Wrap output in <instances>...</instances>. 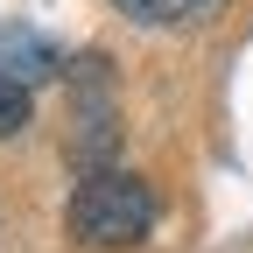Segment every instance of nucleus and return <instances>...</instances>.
Here are the masks:
<instances>
[{
    "mask_svg": "<svg viewBox=\"0 0 253 253\" xmlns=\"http://www.w3.org/2000/svg\"><path fill=\"white\" fill-rule=\"evenodd\" d=\"M56 42L42 36V28H21V21H0V78H14V84H42L56 78Z\"/></svg>",
    "mask_w": 253,
    "mask_h": 253,
    "instance_id": "7ed1b4c3",
    "label": "nucleus"
},
{
    "mask_svg": "<svg viewBox=\"0 0 253 253\" xmlns=\"http://www.w3.org/2000/svg\"><path fill=\"white\" fill-rule=\"evenodd\" d=\"M113 7L141 28H190V21H211L225 0H113Z\"/></svg>",
    "mask_w": 253,
    "mask_h": 253,
    "instance_id": "20e7f679",
    "label": "nucleus"
},
{
    "mask_svg": "<svg viewBox=\"0 0 253 253\" xmlns=\"http://www.w3.org/2000/svg\"><path fill=\"white\" fill-rule=\"evenodd\" d=\"M155 211H162V197H155L148 176H134V169H91L71 190V204H63V232H71L78 246H91V253H113V246L148 239Z\"/></svg>",
    "mask_w": 253,
    "mask_h": 253,
    "instance_id": "f257e3e1",
    "label": "nucleus"
},
{
    "mask_svg": "<svg viewBox=\"0 0 253 253\" xmlns=\"http://www.w3.org/2000/svg\"><path fill=\"white\" fill-rule=\"evenodd\" d=\"M21 126H28V84L0 78V141H7V134H21Z\"/></svg>",
    "mask_w": 253,
    "mask_h": 253,
    "instance_id": "39448f33",
    "label": "nucleus"
},
{
    "mask_svg": "<svg viewBox=\"0 0 253 253\" xmlns=\"http://www.w3.org/2000/svg\"><path fill=\"white\" fill-rule=\"evenodd\" d=\"M71 113H78V134H71V162L91 176V169H106V155L120 141V106H113V71H106V56H84L78 63V84H71Z\"/></svg>",
    "mask_w": 253,
    "mask_h": 253,
    "instance_id": "f03ea898",
    "label": "nucleus"
}]
</instances>
